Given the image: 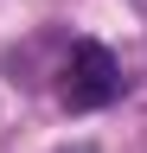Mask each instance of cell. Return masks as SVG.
<instances>
[{"instance_id": "obj_1", "label": "cell", "mask_w": 147, "mask_h": 153, "mask_svg": "<svg viewBox=\"0 0 147 153\" xmlns=\"http://www.w3.org/2000/svg\"><path fill=\"white\" fill-rule=\"evenodd\" d=\"M122 96V64L109 57L102 45H83L64 57V108H77V115H90V108H109Z\"/></svg>"}, {"instance_id": "obj_2", "label": "cell", "mask_w": 147, "mask_h": 153, "mask_svg": "<svg viewBox=\"0 0 147 153\" xmlns=\"http://www.w3.org/2000/svg\"><path fill=\"white\" fill-rule=\"evenodd\" d=\"M70 153H96V147H70Z\"/></svg>"}]
</instances>
